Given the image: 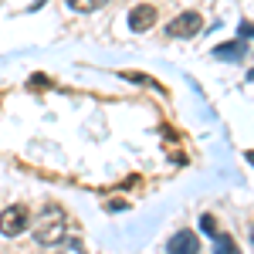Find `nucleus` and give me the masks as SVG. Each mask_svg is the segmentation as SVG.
I'll use <instances>...</instances> for the list:
<instances>
[{"instance_id": "obj_8", "label": "nucleus", "mask_w": 254, "mask_h": 254, "mask_svg": "<svg viewBox=\"0 0 254 254\" xmlns=\"http://www.w3.org/2000/svg\"><path fill=\"white\" fill-rule=\"evenodd\" d=\"M217 254H241V251L234 248V241L227 234H217Z\"/></svg>"}, {"instance_id": "obj_4", "label": "nucleus", "mask_w": 254, "mask_h": 254, "mask_svg": "<svg viewBox=\"0 0 254 254\" xmlns=\"http://www.w3.org/2000/svg\"><path fill=\"white\" fill-rule=\"evenodd\" d=\"M200 251V237L193 231H176L170 237V254H196Z\"/></svg>"}, {"instance_id": "obj_1", "label": "nucleus", "mask_w": 254, "mask_h": 254, "mask_svg": "<svg viewBox=\"0 0 254 254\" xmlns=\"http://www.w3.org/2000/svg\"><path fill=\"white\" fill-rule=\"evenodd\" d=\"M64 231H68V217H64V210H58V207H48V210H41V214L34 217V241H38L41 248L61 244V241L68 237Z\"/></svg>"}, {"instance_id": "obj_10", "label": "nucleus", "mask_w": 254, "mask_h": 254, "mask_svg": "<svg viewBox=\"0 0 254 254\" xmlns=\"http://www.w3.org/2000/svg\"><path fill=\"white\" fill-rule=\"evenodd\" d=\"M241 34H254V24H244V27H241Z\"/></svg>"}, {"instance_id": "obj_3", "label": "nucleus", "mask_w": 254, "mask_h": 254, "mask_svg": "<svg viewBox=\"0 0 254 254\" xmlns=\"http://www.w3.org/2000/svg\"><path fill=\"white\" fill-rule=\"evenodd\" d=\"M200 31H203V17H200L196 10H183V14L170 24L166 34H170V38H196Z\"/></svg>"}, {"instance_id": "obj_11", "label": "nucleus", "mask_w": 254, "mask_h": 254, "mask_svg": "<svg viewBox=\"0 0 254 254\" xmlns=\"http://www.w3.org/2000/svg\"><path fill=\"white\" fill-rule=\"evenodd\" d=\"M251 237H254V224H251Z\"/></svg>"}, {"instance_id": "obj_5", "label": "nucleus", "mask_w": 254, "mask_h": 254, "mask_svg": "<svg viewBox=\"0 0 254 254\" xmlns=\"http://www.w3.org/2000/svg\"><path fill=\"white\" fill-rule=\"evenodd\" d=\"M153 24H156V7L153 3H142V7L129 10V27L132 31H149Z\"/></svg>"}, {"instance_id": "obj_7", "label": "nucleus", "mask_w": 254, "mask_h": 254, "mask_svg": "<svg viewBox=\"0 0 254 254\" xmlns=\"http://www.w3.org/2000/svg\"><path fill=\"white\" fill-rule=\"evenodd\" d=\"M68 3H71V10H78V14H92L98 7H105L109 0H68Z\"/></svg>"}, {"instance_id": "obj_6", "label": "nucleus", "mask_w": 254, "mask_h": 254, "mask_svg": "<svg viewBox=\"0 0 254 254\" xmlns=\"http://www.w3.org/2000/svg\"><path fill=\"white\" fill-rule=\"evenodd\" d=\"M58 254H88V251H85L81 237H64V241L58 244Z\"/></svg>"}, {"instance_id": "obj_2", "label": "nucleus", "mask_w": 254, "mask_h": 254, "mask_svg": "<svg viewBox=\"0 0 254 254\" xmlns=\"http://www.w3.org/2000/svg\"><path fill=\"white\" fill-rule=\"evenodd\" d=\"M27 224H31V214L24 210V207H7L3 214H0V234L3 237H17L27 231Z\"/></svg>"}, {"instance_id": "obj_9", "label": "nucleus", "mask_w": 254, "mask_h": 254, "mask_svg": "<svg viewBox=\"0 0 254 254\" xmlns=\"http://www.w3.org/2000/svg\"><path fill=\"white\" fill-rule=\"evenodd\" d=\"M217 58H231V61H237V58H241V44H227V51H220V48H217Z\"/></svg>"}]
</instances>
